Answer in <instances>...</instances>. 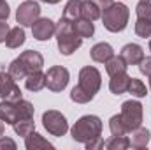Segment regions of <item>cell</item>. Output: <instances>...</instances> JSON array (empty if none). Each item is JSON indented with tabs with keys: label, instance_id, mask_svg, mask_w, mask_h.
Instances as JSON below:
<instances>
[{
	"label": "cell",
	"instance_id": "6da1fadb",
	"mask_svg": "<svg viewBox=\"0 0 151 150\" xmlns=\"http://www.w3.org/2000/svg\"><path fill=\"white\" fill-rule=\"evenodd\" d=\"M55 36H56V42H58L60 53L65 55V57L72 55L76 50H79L81 44H83V37L77 36V32L74 28V21L65 20V18H60V21L56 23Z\"/></svg>",
	"mask_w": 151,
	"mask_h": 150
},
{
	"label": "cell",
	"instance_id": "7a4b0ae2",
	"mask_svg": "<svg viewBox=\"0 0 151 150\" xmlns=\"http://www.w3.org/2000/svg\"><path fill=\"white\" fill-rule=\"evenodd\" d=\"M72 140L77 143H88L102 134V120L97 115H84L81 117L70 129Z\"/></svg>",
	"mask_w": 151,
	"mask_h": 150
},
{
	"label": "cell",
	"instance_id": "3957f363",
	"mask_svg": "<svg viewBox=\"0 0 151 150\" xmlns=\"http://www.w3.org/2000/svg\"><path fill=\"white\" fill-rule=\"evenodd\" d=\"M102 23L109 32H121L127 28L128 25V18H130V9L121 4V2H113L107 7L102 9Z\"/></svg>",
	"mask_w": 151,
	"mask_h": 150
},
{
	"label": "cell",
	"instance_id": "277c9868",
	"mask_svg": "<svg viewBox=\"0 0 151 150\" xmlns=\"http://www.w3.org/2000/svg\"><path fill=\"white\" fill-rule=\"evenodd\" d=\"M42 125L53 136H65L69 131L67 118L56 110H47V111L42 113Z\"/></svg>",
	"mask_w": 151,
	"mask_h": 150
},
{
	"label": "cell",
	"instance_id": "5b68a950",
	"mask_svg": "<svg viewBox=\"0 0 151 150\" xmlns=\"http://www.w3.org/2000/svg\"><path fill=\"white\" fill-rule=\"evenodd\" d=\"M121 118L127 125V131L132 133L134 129L141 127L142 124V104L139 101H125L121 104Z\"/></svg>",
	"mask_w": 151,
	"mask_h": 150
},
{
	"label": "cell",
	"instance_id": "8992f818",
	"mask_svg": "<svg viewBox=\"0 0 151 150\" xmlns=\"http://www.w3.org/2000/svg\"><path fill=\"white\" fill-rule=\"evenodd\" d=\"M84 92H88L90 95L95 97V94L100 90V85H102V76L100 71L93 66H86L79 71V83H77Z\"/></svg>",
	"mask_w": 151,
	"mask_h": 150
},
{
	"label": "cell",
	"instance_id": "52a82bcc",
	"mask_svg": "<svg viewBox=\"0 0 151 150\" xmlns=\"http://www.w3.org/2000/svg\"><path fill=\"white\" fill-rule=\"evenodd\" d=\"M69 79H70V74L63 66H53L46 73V87L51 92H62L69 85Z\"/></svg>",
	"mask_w": 151,
	"mask_h": 150
},
{
	"label": "cell",
	"instance_id": "ba28073f",
	"mask_svg": "<svg viewBox=\"0 0 151 150\" xmlns=\"http://www.w3.org/2000/svg\"><path fill=\"white\" fill-rule=\"evenodd\" d=\"M40 18V5L34 0H25L16 11V21L21 27H32Z\"/></svg>",
	"mask_w": 151,
	"mask_h": 150
},
{
	"label": "cell",
	"instance_id": "9c48e42d",
	"mask_svg": "<svg viewBox=\"0 0 151 150\" xmlns=\"http://www.w3.org/2000/svg\"><path fill=\"white\" fill-rule=\"evenodd\" d=\"M0 99L2 101H19L21 97V90L16 85V79L9 74V71H0Z\"/></svg>",
	"mask_w": 151,
	"mask_h": 150
},
{
	"label": "cell",
	"instance_id": "30bf717a",
	"mask_svg": "<svg viewBox=\"0 0 151 150\" xmlns=\"http://www.w3.org/2000/svg\"><path fill=\"white\" fill-rule=\"evenodd\" d=\"M55 30H56V23H53L49 18H39L32 25V36L37 41H49L55 36Z\"/></svg>",
	"mask_w": 151,
	"mask_h": 150
},
{
	"label": "cell",
	"instance_id": "8fae6325",
	"mask_svg": "<svg viewBox=\"0 0 151 150\" xmlns=\"http://www.w3.org/2000/svg\"><path fill=\"white\" fill-rule=\"evenodd\" d=\"M18 58L23 62V66H25V69H27L28 74H30V73H35V71H40L42 66H44L42 55H40L39 51H35V50H27V51H23Z\"/></svg>",
	"mask_w": 151,
	"mask_h": 150
},
{
	"label": "cell",
	"instance_id": "7c38bea8",
	"mask_svg": "<svg viewBox=\"0 0 151 150\" xmlns=\"http://www.w3.org/2000/svg\"><path fill=\"white\" fill-rule=\"evenodd\" d=\"M119 57L128 64V66H139V62L144 58V50L142 46L135 44V42H130V44H125L121 48V53Z\"/></svg>",
	"mask_w": 151,
	"mask_h": 150
},
{
	"label": "cell",
	"instance_id": "4fadbf2b",
	"mask_svg": "<svg viewBox=\"0 0 151 150\" xmlns=\"http://www.w3.org/2000/svg\"><path fill=\"white\" fill-rule=\"evenodd\" d=\"M113 55H114L113 46L107 44V42H99V44H95V46L90 50L91 60H93V62H100V64H106Z\"/></svg>",
	"mask_w": 151,
	"mask_h": 150
},
{
	"label": "cell",
	"instance_id": "5bb4252c",
	"mask_svg": "<svg viewBox=\"0 0 151 150\" xmlns=\"http://www.w3.org/2000/svg\"><path fill=\"white\" fill-rule=\"evenodd\" d=\"M128 83H130V76L127 73L114 74L111 76V81H109V90L114 95H121V94H125L128 90Z\"/></svg>",
	"mask_w": 151,
	"mask_h": 150
},
{
	"label": "cell",
	"instance_id": "9a60e30c",
	"mask_svg": "<svg viewBox=\"0 0 151 150\" xmlns=\"http://www.w3.org/2000/svg\"><path fill=\"white\" fill-rule=\"evenodd\" d=\"M102 16V9L99 7V4L95 0H83L81 2V18L95 21Z\"/></svg>",
	"mask_w": 151,
	"mask_h": 150
},
{
	"label": "cell",
	"instance_id": "2e32d148",
	"mask_svg": "<svg viewBox=\"0 0 151 150\" xmlns=\"http://www.w3.org/2000/svg\"><path fill=\"white\" fill-rule=\"evenodd\" d=\"M150 131L146 127H137L132 131V136L128 138L130 140V147L134 149H146V145L150 143Z\"/></svg>",
	"mask_w": 151,
	"mask_h": 150
},
{
	"label": "cell",
	"instance_id": "e0dca14e",
	"mask_svg": "<svg viewBox=\"0 0 151 150\" xmlns=\"http://www.w3.org/2000/svg\"><path fill=\"white\" fill-rule=\"evenodd\" d=\"M0 118L9 124V125H14L19 118H18V111H16V104L11 103V101H2L0 103Z\"/></svg>",
	"mask_w": 151,
	"mask_h": 150
},
{
	"label": "cell",
	"instance_id": "ac0fdd59",
	"mask_svg": "<svg viewBox=\"0 0 151 150\" xmlns=\"http://www.w3.org/2000/svg\"><path fill=\"white\" fill-rule=\"evenodd\" d=\"M25 87L30 92H40L46 87V74L42 71H35V73L27 74V78H25Z\"/></svg>",
	"mask_w": 151,
	"mask_h": 150
},
{
	"label": "cell",
	"instance_id": "d6986e66",
	"mask_svg": "<svg viewBox=\"0 0 151 150\" xmlns=\"http://www.w3.org/2000/svg\"><path fill=\"white\" fill-rule=\"evenodd\" d=\"M25 147L28 150H39V149H53V143H49L47 140H44L40 134H37L35 131L30 133L25 138Z\"/></svg>",
	"mask_w": 151,
	"mask_h": 150
},
{
	"label": "cell",
	"instance_id": "ffe728a7",
	"mask_svg": "<svg viewBox=\"0 0 151 150\" xmlns=\"http://www.w3.org/2000/svg\"><path fill=\"white\" fill-rule=\"evenodd\" d=\"M5 44L7 48L14 50V48H19L21 44H25V30L19 28V27H14L9 30L7 37H5Z\"/></svg>",
	"mask_w": 151,
	"mask_h": 150
},
{
	"label": "cell",
	"instance_id": "44dd1931",
	"mask_svg": "<svg viewBox=\"0 0 151 150\" xmlns=\"http://www.w3.org/2000/svg\"><path fill=\"white\" fill-rule=\"evenodd\" d=\"M127 67H128V64H127L121 57H116V55H113V57L106 62V71H107L109 76L119 74V73H127Z\"/></svg>",
	"mask_w": 151,
	"mask_h": 150
},
{
	"label": "cell",
	"instance_id": "7402d4cb",
	"mask_svg": "<svg viewBox=\"0 0 151 150\" xmlns=\"http://www.w3.org/2000/svg\"><path fill=\"white\" fill-rule=\"evenodd\" d=\"M74 28H76V32H77V36H79V37H83V39L91 37V36L95 34L93 21H90V20H84V18H79V20H76V21H74Z\"/></svg>",
	"mask_w": 151,
	"mask_h": 150
},
{
	"label": "cell",
	"instance_id": "603a6c76",
	"mask_svg": "<svg viewBox=\"0 0 151 150\" xmlns=\"http://www.w3.org/2000/svg\"><path fill=\"white\" fill-rule=\"evenodd\" d=\"M81 2L83 0H69L65 4V9H63V16L65 20H70V21H76L81 18Z\"/></svg>",
	"mask_w": 151,
	"mask_h": 150
},
{
	"label": "cell",
	"instance_id": "cb8c5ba5",
	"mask_svg": "<svg viewBox=\"0 0 151 150\" xmlns=\"http://www.w3.org/2000/svg\"><path fill=\"white\" fill-rule=\"evenodd\" d=\"M12 127H14V133H16L18 136L27 138L30 133L35 131V122H34V118H25V120H18Z\"/></svg>",
	"mask_w": 151,
	"mask_h": 150
},
{
	"label": "cell",
	"instance_id": "d4e9b609",
	"mask_svg": "<svg viewBox=\"0 0 151 150\" xmlns=\"http://www.w3.org/2000/svg\"><path fill=\"white\" fill-rule=\"evenodd\" d=\"M109 129H111V134L113 136H125L128 131H127V125H125V122H123V118H121V115H114L111 117V120H109Z\"/></svg>",
	"mask_w": 151,
	"mask_h": 150
},
{
	"label": "cell",
	"instance_id": "484cf974",
	"mask_svg": "<svg viewBox=\"0 0 151 150\" xmlns=\"http://www.w3.org/2000/svg\"><path fill=\"white\" fill-rule=\"evenodd\" d=\"M127 92L132 94L134 97H146V95H148L146 85H144L141 79H137V78H130V83H128V90H127Z\"/></svg>",
	"mask_w": 151,
	"mask_h": 150
},
{
	"label": "cell",
	"instance_id": "4316f807",
	"mask_svg": "<svg viewBox=\"0 0 151 150\" xmlns=\"http://www.w3.org/2000/svg\"><path fill=\"white\" fill-rule=\"evenodd\" d=\"M104 147L107 150H127L130 147V140L127 136H113L104 143Z\"/></svg>",
	"mask_w": 151,
	"mask_h": 150
},
{
	"label": "cell",
	"instance_id": "83f0119b",
	"mask_svg": "<svg viewBox=\"0 0 151 150\" xmlns=\"http://www.w3.org/2000/svg\"><path fill=\"white\" fill-rule=\"evenodd\" d=\"M9 74L12 76L14 79H25L28 73H27V69H25L23 62H21L19 58H14V60L9 64Z\"/></svg>",
	"mask_w": 151,
	"mask_h": 150
},
{
	"label": "cell",
	"instance_id": "f1b7e54d",
	"mask_svg": "<svg viewBox=\"0 0 151 150\" xmlns=\"http://www.w3.org/2000/svg\"><path fill=\"white\" fill-rule=\"evenodd\" d=\"M70 99H72L74 103H77V104H86V103H90V101L93 99V95H90L88 92H84V90L77 85V87H74V88L70 90Z\"/></svg>",
	"mask_w": 151,
	"mask_h": 150
},
{
	"label": "cell",
	"instance_id": "f546056e",
	"mask_svg": "<svg viewBox=\"0 0 151 150\" xmlns=\"http://www.w3.org/2000/svg\"><path fill=\"white\" fill-rule=\"evenodd\" d=\"M135 34L142 39L151 37V21L150 20L137 18V21H135Z\"/></svg>",
	"mask_w": 151,
	"mask_h": 150
},
{
	"label": "cell",
	"instance_id": "4dcf8cb0",
	"mask_svg": "<svg viewBox=\"0 0 151 150\" xmlns=\"http://www.w3.org/2000/svg\"><path fill=\"white\" fill-rule=\"evenodd\" d=\"M135 12H137V18H144V20H150L151 21V4L150 2L141 0L135 5Z\"/></svg>",
	"mask_w": 151,
	"mask_h": 150
},
{
	"label": "cell",
	"instance_id": "1f68e13d",
	"mask_svg": "<svg viewBox=\"0 0 151 150\" xmlns=\"http://www.w3.org/2000/svg\"><path fill=\"white\" fill-rule=\"evenodd\" d=\"M139 71L142 74H146L148 78H151V57H144L139 62Z\"/></svg>",
	"mask_w": 151,
	"mask_h": 150
},
{
	"label": "cell",
	"instance_id": "d6a6232c",
	"mask_svg": "<svg viewBox=\"0 0 151 150\" xmlns=\"http://www.w3.org/2000/svg\"><path fill=\"white\" fill-rule=\"evenodd\" d=\"M104 140L102 138H95V140H91V141H88V143H84L86 145V149L88 150H99V149H104Z\"/></svg>",
	"mask_w": 151,
	"mask_h": 150
},
{
	"label": "cell",
	"instance_id": "836d02e7",
	"mask_svg": "<svg viewBox=\"0 0 151 150\" xmlns=\"http://www.w3.org/2000/svg\"><path fill=\"white\" fill-rule=\"evenodd\" d=\"M11 14V9H9V4L5 0H0V21H5Z\"/></svg>",
	"mask_w": 151,
	"mask_h": 150
},
{
	"label": "cell",
	"instance_id": "e575fe53",
	"mask_svg": "<svg viewBox=\"0 0 151 150\" xmlns=\"http://www.w3.org/2000/svg\"><path fill=\"white\" fill-rule=\"evenodd\" d=\"M16 150V143L11 138H2L0 140V150Z\"/></svg>",
	"mask_w": 151,
	"mask_h": 150
},
{
	"label": "cell",
	"instance_id": "d590c367",
	"mask_svg": "<svg viewBox=\"0 0 151 150\" xmlns=\"http://www.w3.org/2000/svg\"><path fill=\"white\" fill-rule=\"evenodd\" d=\"M9 23H5V21H0V42H5V37H7V34H9Z\"/></svg>",
	"mask_w": 151,
	"mask_h": 150
},
{
	"label": "cell",
	"instance_id": "8d00e7d4",
	"mask_svg": "<svg viewBox=\"0 0 151 150\" xmlns=\"http://www.w3.org/2000/svg\"><path fill=\"white\" fill-rule=\"evenodd\" d=\"M4 129H5V125H4V120L0 118V136H4Z\"/></svg>",
	"mask_w": 151,
	"mask_h": 150
},
{
	"label": "cell",
	"instance_id": "74e56055",
	"mask_svg": "<svg viewBox=\"0 0 151 150\" xmlns=\"http://www.w3.org/2000/svg\"><path fill=\"white\" fill-rule=\"evenodd\" d=\"M40 2H46V4H58V2H62V0H40Z\"/></svg>",
	"mask_w": 151,
	"mask_h": 150
},
{
	"label": "cell",
	"instance_id": "f35d334b",
	"mask_svg": "<svg viewBox=\"0 0 151 150\" xmlns=\"http://www.w3.org/2000/svg\"><path fill=\"white\" fill-rule=\"evenodd\" d=\"M150 51H151V41H150Z\"/></svg>",
	"mask_w": 151,
	"mask_h": 150
},
{
	"label": "cell",
	"instance_id": "ab89813d",
	"mask_svg": "<svg viewBox=\"0 0 151 150\" xmlns=\"http://www.w3.org/2000/svg\"><path fill=\"white\" fill-rule=\"evenodd\" d=\"M144 2H151V0H144Z\"/></svg>",
	"mask_w": 151,
	"mask_h": 150
},
{
	"label": "cell",
	"instance_id": "60d3db41",
	"mask_svg": "<svg viewBox=\"0 0 151 150\" xmlns=\"http://www.w3.org/2000/svg\"><path fill=\"white\" fill-rule=\"evenodd\" d=\"M150 87H151V79H150Z\"/></svg>",
	"mask_w": 151,
	"mask_h": 150
}]
</instances>
